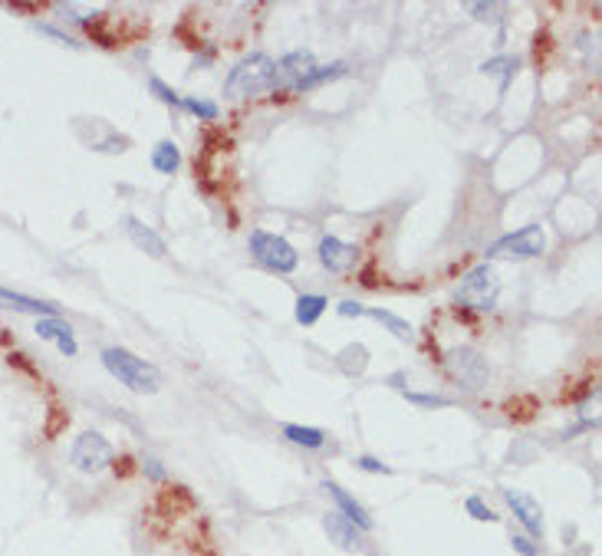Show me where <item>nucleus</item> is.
<instances>
[{"mask_svg":"<svg viewBox=\"0 0 602 556\" xmlns=\"http://www.w3.org/2000/svg\"><path fill=\"white\" fill-rule=\"evenodd\" d=\"M316 257H320V264L329 270V274H349V270L359 264V251H356V244L339 241L336 234L320 237V247H316Z\"/></svg>","mask_w":602,"mask_h":556,"instance_id":"6e6552de","label":"nucleus"},{"mask_svg":"<svg viewBox=\"0 0 602 556\" xmlns=\"http://www.w3.org/2000/svg\"><path fill=\"white\" fill-rule=\"evenodd\" d=\"M277 89V60L267 53H251L231 66L224 79V96L227 99H254Z\"/></svg>","mask_w":602,"mask_h":556,"instance_id":"f257e3e1","label":"nucleus"},{"mask_svg":"<svg viewBox=\"0 0 602 556\" xmlns=\"http://www.w3.org/2000/svg\"><path fill=\"white\" fill-rule=\"evenodd\" d=\"M181 109L195 112V116H198L201 122H218V116H221L218 102H211V99H198V96H185V99H181Z\"/></svg>","mask_w":602,"mask_h":556,"instance_id":"4be33fe9","label":"nucleus"},{"mask_svg":"<svg viewBox=\"0 0 602 556\" xmlns=\"http://www.w3.org/2000/svg\"><path fill=\"white\" fill-rule=\"evenodd\" d=\"M37 336L47 339V343H56V349H60L63 356H79V346H76V336H73V326L63 323L60 316H43V320H37Z\"/></svg>","mask_w":602,"mask_h":556,"instance_id":"f8f14e48","label":"nucleus"},{"mask_svg":"<svg viewBox=\"0 0 602 556\" xmlns=\"http://www.w3.org/2000/svg\"><path fill=\"white\" fill-rule=\"evenodd\" d=\"M510 543H514V550H517L520 556H540V547H537V543H533L530 537H524V533H517V537L510 540Z\"/></svg>","mask_w":602,"mask_h":556,"instance_id":"c756f323","label":"nucleus"},{"mask_svg":"<svg viewBox=\"0 0 602 556\" xmlns=\"http://www.w3.org/2000/svg\"><path fill=\"white\" fill-rule=\"evenodd\" d=\"M336 366H339V372H343V376L359 379L362 372L369 369V349L362 346V343H349L346 349H339Z\"/></svg>","mask_w":602,"mask_h":556,"instance_id":"dca6fc26","label":"nucleus"},{"mask_svg":"<svg viewBox=\"0 0 602 556\" xmlns=\"http://www.w3.org/2000/svg\"><path fill=\"white\" fill-rule=\"evenodd\" d=\"M102 366L112 379H119L126 389L139 392V395H155L162 389V372H158L152 362H145L142 356H135L126 346H106L102 349Z\"/></svg>","mask_w":602,"mask_h":556,"instance_id":"f03ea898","label":"nucleus"},{"mask_svg":"<svg viewBox=\"0 0 602 556\" xmlns=\"http://www.w3.org/2000/svg\"><path fill=\"white\" fill-rule=\"evenodd\" d=\"M497 297H501V280H497L494 264H487V260L471 267L468 274L461 277L458 290H454V303L468 306V310H477V313H491L497 306Z\"/></svg>","mask_w":602,"mask_h":556,"instance_id":"7ed1b4c3","label":"nucleus"},{"mask_svg":"<svg viewBox=\"0 0 602 556\" xmlns=\"http://www.w3.org/2000/svg\"><path fill=\"white\" fill-rule=\"evenodd\" d=\"M129 139L126 135H112V139H106L102 145H96V152H126Z\"/></svg>","mask_w":602,"mask_h":556,"instance_id":"7c9ffc66","label":"nucleus"},{"mask_svg":"<svg viewBox=\"0 0 602 556\" xmlns=\"http://www.w3.org/2000/svg\"><path fill=\"white\" fill-rule=\"evenodd\" d=\"M389 382L395 385V389H405V372H395V376H392Z\"/></svg>","mask_w":602,"mask_h":556,"instance_id":"473e14b6","label":"nucleus"},{"mask_svg":"<svg viewBox=\"0 0 602 556\" xmlns=\"http://www.w3.org/2000/svg\"><path fill=\"white\" fill-rule=\"evenodd\" d=\"M329 300L323 297V293H303V297L297 300V323L300 326H316L323 320Z\"/></svg>","mask_w":602,"mask_h":556,"instance_id":"412c9836","label":"nucleus"},{"mask_svg":"<svg viewBox=\"0 0 602 556\" xmlns=\"http://www.w3.org/2000/svg\"><path fill=\"white\" fill-rule=\"evenodd\" d=\"M152 168H155L158 175H175L178 168H181V152H178V145H175L172 139L155 142V149H152Z\"/></svg>","mask_w":602,"mask_h":556,"instance_id":"aec40b11","label":"nucleus"},{"mask_svg":"<svg viewBox=\"0 0 602 556\" xmlns=\"http://www.w3.org/2000/svg\"><path fill=\"white\" fill-rule=\"evenodd\" d=\"M323 491L333 497L336 501V507H339V514H343L349 524H356L359 530H372V517H369V510L362 507L356 497H352L346 487H339L336 481H323Z\"/></svg>","mask_w":602,"mask_h":556,"instance_id":"9b49d317","label":"nucleus"},{"mask_svg":"<svg viewBox=\"0 0 602 556\" xmlns=\"http://www.w3.org/2000/svg\"><path fill=\"white\" fill-rule=\"evenodd\" d=\"M445 369H448V376H451L454 382H458L461 389H468V392L484 389L487 379H491L487 359H484L481 353H477L474 346H454V349H448Z\"/></svg>","mask_w":602,"mask_h":556,"instance_id":"0eeeda50","label":"nucleus"},{"mask_svg":"<svg viewBox=\"0 0 602 556\" xmlns=\"http://www.w3.org/2000/svg\"><path fill=\"white\" fill-rule=\"evenodd\" d=\"M501 494H504L507 507L514 510V517L527 527V533H533V537H543V510H540V504L533 501L527 491H517V487H504Z\"/></svg>","mask_w":602,"mask_h":556,"instance_id":"9d476101","label":"nucleus"},{"mask_svg":"<svg viewBox=\"0 0 602 556\" xmlns=\"http://www.w3.org/2000/svg\"><path fill=\"white\" fill-rule=\"evenodd\" d=\"M145 474H149L152 481H162V478H165V468H162V464H158L155 458H149V461H145Z\"/></svg>","mask_w":602,"mask_h":556,"instance_id":"2f4dec72","label":"nucleus"},{"mask_svg":"<svg viewBox=\"0 0 602 556\" xmlns=\"http://www.w3.org/2000/svg\"><path fill=\"white\" fill-rule=\"evenodd\" d=\"M366 316H372V320H379L389 333L399 339V343H415V326L402 320V316H395L389 310H379V306H372V310H366Z\"/></svg>","mask_w":602,"mask_h":556,"instance_id":"6ab92c4d","label":"nucleus"},{"mask_svg":"<svg viewBox=\"0 0 602 556\" xmlns=\"http://www.w3.org/2000/svg\"><path fill=\"white\" fill-rule=\"evenodd\" d=\"M356 468L369 471V474H392L389 464H382L379 458H372V455H359V458H356Z\"/></svg>","mask_w":602,"mask_h":556,"instance_id":"cd10ccee","label":"nucleus"},{"mask_svg":"<svg viewBox=\"0 0 602 556\" xmlns=\"http://www.w3.org/2000/svg\"><path fill=\"white\" fill-rule=\"evenodd\" d=\"M464 510H468L474 520H481V524H497V520H501L491 507H487L484 497H477V494H471L468 501H464Z\"/></svg>","mask_w":602,"mask_h":556,"instance_id":"5701e85b","label":"nucleus"},{"mask_svg":"<svg viewBox=\"0 0 602 556\" xmlns=\"http://www.w3.org/2000/svg\"><path fill=\"white\" fill-rule=\"evenodd\" d=\"M126 231H129V241H132L135 247H139V251H145L149 257H165V251H168L165 241H162V237H158L145 221L129 218V221H126Z\"/></svg>","mask_w":602,"mask_h":556,"instance_id":"2eb2a0df","label":"nucleus"},{"mask_svg":"<svg viewBox=\"0 0 602 556\" xmlns=\"http://www.w3.org/2000/svg\"><path fill=\"white\" fill-rule=\"evenodd\" d=\"M149 89H152V96H155V99H162V102H165V106H181V96L175 93L172 86H165L158 76L149 79Z\"/></svg>","mask_w":602,"mask_h":556,"instance_id":"393cba45","label":"nucleus"},{"mask_svg":"<svg viewBox=\"0 0 602 556\" xmlns=\"http://www.w3.org/2000/svg\"><path fill=\"white\" fill-rule=\"evenodd\" d=\"M543 251H547V234H543L540 224H527V228L497 237V241L487 247V264H491V260H533Z\"/></svg>","mask_w":602,"mask_h":556,"instance_id":"39448f33","label":"nucleus"},{"mask_svg":"<svg viewBox=\"0 0 602 556\" xmlns=\"http://www.w3.org/2000/svg\"><path fill=\"white\" fill-rule=\"evenodd\" d=\"M316 66V56L310 50H293L277 60V89L274 93H293L300 79Z\"/></svg>","mask_w":602,"mask_h":556,"instance_id":"1a4fd4ad","label":"nucleus"},{"mask_svg":"<svg viewBox=\"0 0 602 556\" xmlns=\"http://www.w3.org/2000/svg\"><path fill=\"white\" fill-rule=\"evenodd\" d=\"M0 306H10V310H20V313H37L40 320H43V316H60V306H56V303L27 297V293H14L7 287H0Z\"/></svg>","mask_w":602,"mask_h":556,"instance_id":"4468645a","label":"nucleus"},{"mask_svg":"<svg viewBox=\"0 0 602 556\" xmlns=\"http://www.w3.org/2000/svg\"><path fill=\"white\" fill-rule=\"evenodd\" d=\"M283 438L290 441V445L297 448H306V451H320L326 445V431L323 428H313V425H283Z\"/></svg>","mask_w":602,"mask_h":556,"instance_id":"a211bd4d","label":"nucleus"},{"mask_svg":"<svg viewBox=\"0 0 602 556\" xmlns=\"http://www.w3.org/2000/svg\"><path fill=\"white\" fill-rule=\"evenodd\" d=\"M323 530L329 543H336V547L343 550H362V530L356 524H349V520L339 514V510H329L323 517Z\"/></svg>","mask_w":602,"mask_h":556,"instance_id":"ddd939ff","label":"nucleus"},{"mask_svg":"<svg viewBox=\"0 0 602 556\" xmlns=\"http://www.w3.org/2000/svg\"><path fill=\"white\" fill-rule=\"evenodd\" d=\"M405 399L415 402V405H425V408H445V405H451V399H445V395H425V392H408V389H405Z\"/></svg>","mask_w":602,"mask_h":556,"instance_id":"a878e982","label":"nucleus"},{"mask_svg":"<svg viewBox=\"0 0 602 556\" xmlns=\"http://www.w3.org/2000/svg\"><path fill=\"white\" fill-rule=\"evenodd\" d=\"M37 30L43 33V37H53L56 43H63V47H73V50H79V47H83V43H79L76 37H70V33L56 30V27H50V24H37Z\"/></svg>","mask_w":602,"mask_h":556,"instance_id":"bb28decb","label":"nucleus"},{"mask_svg":"<svg viewBox=\"0 0 602 556\" xmlns=\"http://www.w3.org/2000/svg\"><path fill=\"white\" fill-rule=\"evenodd\" d=\"M70 464L79 474H99L116 464V448H112L109 438L99 435V431H83V435L73 441Z\"/></svg>","mask_w":602,"mask_h":556,"instance_id":"423d86ee","label":"nucleus"},{"mask_svg":"<svg viewBox=\"0 0 602 556\" xmlns=\"http://www.w3.org/2000/svg\"><path fill=\"white\" fill-rule=\"evenodd\" d=\"M346 70H349V66H346L343 60H336V63H329V66H320V63H316L313 70L300 79L293 93H310V89H316V86H326V83H333V79L346 76Z\"/></svg>","mask_w":602,"mask_h":556,"instance_id":"f3484780","label":"nucleus"},{"mask_svg":"<svg viewBox=\"0 0 602 556\" xmlns=\"http://www.w3.org/2000/svg\"><path fill=\"white\" fill-rule=\"evenodd\" d=\"M336 313L343 316V320H352V316H356V320H359V316H366V306L356 303V300H343V303L336 306Z\"/></svg>","mask_w":602,"mask_h":556,"instance_id":"c85d7f7f","label":"nucleus"},{"mask_svg":"<svg viewBox=\"0 0 602 556\" xmlns=\"http://www.w3.org/2000/svg\"><path fill=\"white\" fill-rule=\"evenodd\" d=\"M251 257L257 260L260 267L270 270V274H293L300 267V254L283 234L274 231H251Z\"/></svg>","mask_w":602,"mask_h":556,"instance_id":"20e7f679","label":"nucleus"},{"mask_svg":"<svg viewBox=\"0 0 602 556\" xmlns=\"http://www.w3.org/2000/svg\"><path fill=\"white\" fill-rule=\"evenodd\" d=\"M537 399H533V395H524V399H510L507 402V415L510 418H517V422H524V418H530L533 412H537Z\"/></svg>","mask_w":602,"mask_h":556,"instance_id":"b1692460","label":"nucleus"}]
</instances>
